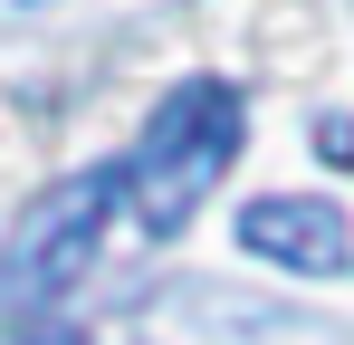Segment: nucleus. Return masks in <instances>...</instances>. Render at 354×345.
Here are the masks:
<instances>
[{
	"mask_svg": "<svg viewBox=\"0 0 354 345\" xmlns=\"http://www.w3.org/2000/svg\"><path fill=\"white\" fill-rule=\"evenodd\" d=\"M239 144H249V96H239L230 77H182L173 96L153 106V125L134 134V154H124L134 230H144V240H173V230L230 182Z\"/></svg>",
	"mask_w": 354,
	"mask_h": 345,
	"instance_id": "obj_1",
	"label": "nucleus"
},
{
	"mask_svg": "<svg viewBox=\"0 0 354 345\" xmlns=\"http://www.w3.org/2000/svg\"><path fill=\"white\" fill-rule=\"evenodd\" d=\"M115 202H124V163H86L77 182H48L10 221V240H0V297H10V317H39V307H58L77 288V269L96 259Z\"/></svg>",
	"mask_w": 354,
	"mask_h": 345,
	"instance_id": "obj_2",
	"label": "nucleus"
},
{
	"mask_svg": "<svg viewBox=\"0 0 354 345\" xmlns=\"http://www.w3.org/2000/svg\"><path fill=\"white\" fill-rule=\"evenodd\" d=\"M239 249L249 259H268V269H297V278H345L354 269V230L335 202H297V192H259L249 211H239Z\"/></svg>",
	"mask_w": 354,
	"mask_h": 345,
	"instance_id": "obj_3",
	"label": "nucleus"
},
{
	"mask_svg": "<svg viewBox=\"0 0 354 345\" xmlns=\"http://www.w3.org/2000/svg\"><path fill=\"white\" fill-rule=\"evenodd\" d=\"M316 154H326V163H354V115H326V125H316Z\"/></svg>",
	"mask_w": 354,
	"mask_h": 345,
	"instance_id": "obj_4",
	"label": "nucleus"
},
{
	"mask_svg": "<svg viewBox=\"0 0 354 345\" xmlns=\"http://www.w3.org/2000/svg\"><path fill=\"white\" fill-rule=\"evenodd\" d=\"M39 345H86V336H39Z\"/></svg>",
	"mask_w": 354,
	"mask_h": 345,
	"instance_id": "obj_5",
	"label": "nucleus"
}]
</instances>
